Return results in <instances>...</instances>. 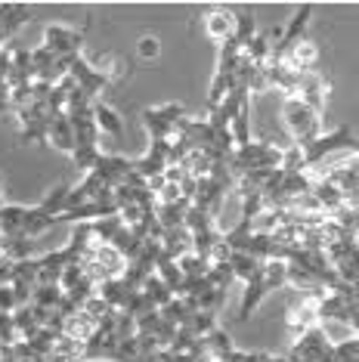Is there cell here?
Returning <instances> with one entry per match:
<instances>
[{"label":"cell","mask_w":359,"mask_h":362,"mask_svg":"<svg viewBox=\"0 0 359 362\" xmlns=\"http://www.w3.org/2000/svg\"><path fill=\"white\" fill-rule=\"evenodd\" d=\"M93 121H96V130L100 134H112V136H124V124H121V115L112 109L109 103H102V100H96L93 103Z\"/></svg>","instance_id":"cell-8"},{"label":"cell","mask_w":359,"mask_h":362,"mask_svg":"<svg viewBox=\"0 0 359 362\" xmlns=\"http://www.w3.org/2000/svg\"><path fill=\"white\" fill-rule=\"evenodd\" d=\"M282 124H285V134L291 136V146H295V149H304V146H310L322 134V118L300 100H285Z\"/></svg>","instance_id":"cell-2"},{"label":"cell","mask_w":359,"mask_h":362,"mask_svg":"<svg viewBox=\"0 0 359 362\" xmlns=\"http://www.w3.org/2000/svg\"><path fill=\"white\" fill-rule=\"evenodd\" d=\"M161 53V44H158V37H152V35H146L136 40V56L140 59H155V56Z\"/></svg>","instance_id":"cell-9"},{"label":"cell","mask_w":359,"mask_h":362,"mask_svg":"<svg viewBox=\"0 0 359 362\" xmlns=\"http://www.w3.org/2000/svg\"><path fill=\"white\" fill-rule=\"evenodd\" d=\"M6 204V192H4V177H0V208Z\"/></svg>","instance_id":"cell-10"},{"label":"cell","mask_w":359,"mask_h":362,"mask_svg":"<svg viewBox=\"0 0 359 362\" xmlns=\"http://www.w3.org/2000/svg\"><path fill=\"white\" fill-rule=\"evenodd\" d=\"M319 325V313H316V298H300L295 307L288 310V332L304 334L307 328Z\"/></svg>","instance_id":"cell-7"},{"label":"cell","mask_w":359,"mask_h":362,"mask_svg":"<svg viewBox=\"0 0 359 362\" xmlns=\"http://www.w3.org/2000/svg\"><path fill=\"white\" fill-rule=\"evenodd\" d=\"M201 22H205V31L214 44L223 47L226 40L235 35V13H230L226 6H214V10L201 13Z\"/></svg>","instance_id":"cell-5"},{"label":"cell","mask_w":359,"mask_h":362,"mask_svg":"<svg viewBox=\"0 0 359 362\" xmlns=\"http://www.w3.org/2000/svg\"><path fill=\"white\" fill-rule=\"evenodd\" d=\"M282 285H288V263L285 260H266L264 269H260V276L245 285V300H242V313H239L242 322H248L251 313L260 307V300H264L266 294L279 291Z\"/></svg>","instance_id":"cell-1"},{"label":"cell","mask_w":359,"mask_h":362,"mask_svg":"<svg viewBox=\"0 0 359 362\" xmlns=\"http://www.w3.org/2000/svg\"><path fill=\"white\" fill-rule=\"evenodd\" d=\"M84 37H87V28H75V25H65V22H53V25L44 31L40 47H44L50 56H56L62 65H71V59L81 56V44H84Z\"/></svg>","instance_id":"cell-3"},{"label":"cell","mask_w":359,"mask_h":362,"mask_svg":"<svg viewBox=\"0 0 359 362\" xmlns=\"http://www.w3.org/2000/svg\"><path fill=\"white\" fill-rule=\"evenodd\" d=\"M183 118H186V109L180 103L152 105V109L143 112V127L149 130V139H170Z\"/></svg>","instance_id":"cell-4"},{"label":"cell","mask_w":359,"mask_h":362,"mask_svg":"<svg viewBox=\"0 0 359 362\" xmlns=\"http://www.w3.org/2000/svg\"><path fill=\"white\" fill-rule=\"evenodd\" d=\"M35 10H37L35 4H0V31H4L6 44H10V37L35 16Z\"/></svg>","instance_id":"cell-6"},{"label":"cell","mask_w":359,"mask_h":362,"mask_svg":"<svg viewBox=\"0 0 359 362\" xmlns=\"http://www.w3.org/2000/svg\"><path fill=\"white\" fill-rule=\"evenodd\" d=\"M0 353H4V344H0Z\"/></svg>","instance_id":"cell-11"}]
</instances>
